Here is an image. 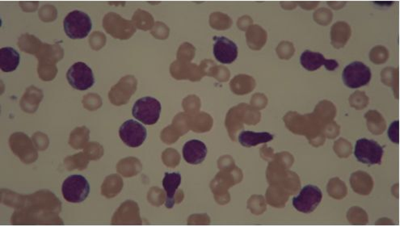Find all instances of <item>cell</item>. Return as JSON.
I'll list each match as a JSON object with an SVG mask.
<instances>
[{
  "label": "cell",
  "mask_w": 400,
  "mask_h": 227,
  "mask_svg": "<svg viewBox=\"0 0 400 227\" xmlns=\"http://www.w3.org/2000/svg\"><path fill=\"white\" fill-rule=\"evenodd\" d=\"M372 71L363 62H354L343 71L344 84L351 89H357L369 84L372 80Z\"/></svg>",
  "instance_id": "obj_5"
},
{
  "label": "cell",
  "mask_w": 400,
  "mask_h": 227,
  "mask_svg": "<svg viewBox=\"0 0 400 227\" xmlns=\"http://www.w3.org/2000/svg\"><path fill=\"white\" fill-rule=\"evenodd\" d=\"M62 192L63 197L68 202H82L89 195V183L81 175L68 176L62 183Z\"/></svg>",
  "instance_id": "obj_2"
},
{
  "label": "cell",
  "mask_w": 400,
  "mask_h": 227,
  "mask_svg": "<svg viewBox=\"0 0 400 227\" xmlns=\"http://www.w3.org/2000/svg\"><path fill=\"white\" fill-rule=\"evenodd\" d=\"M275 136L268 132L243 131L238 135V142L245 147H256L272 141Z\"/></svg>",
  "instance_id": "obj_13"
},
{
  "label": "cell",
  "mask_w": 400,
  "mask_h": 227,
  "mask_svg": "<svg viewBox=\"0 0 400 227\" xmlns=\"http://www.w3.org/2000/svg\"><path fill=\"white\" fill-rule=\"evenodd\" d=\"M21 61V55L12 47H3L0 50V69L3 72L16 71Z\"/></svg>",
  "instance_id": "obj_14"
},
{
  "label": "cell",
  "mask_w": 400,
  "mask_h": 227,
  "mask_svg": "<svg viewBox=\"0 0 400 227\" xmlns=\"http://www.w3.org/2000/svg\"><path fill=\"white\" fill-rule=\"evenodd\" d=\"M214 55L223 64H232L238 57V46L225 37H214Z\"/></svg>",
  "instance_id": "obj_9"
},
{
  "label": "cell",
  "mask_w": 400,
  "mask_h": 227,
  "mask_svg": "<svg viewBox=\"0 0 400 227\" xmlns=\"http://www.w3.org/2000/svg\"><path fill=\"white\" fill-rule=\"evenodd\" d=\"M67 79L73 89L79 91L89 89L95 84L94 71L82 62H78L70 67Z\"/></svg>",
  "instance_id": "obj_6"
},
{
  "label": "cell",
  "mask_w": 400,
  "mask_h": 227,
  "mask_svg": "<svg viewBox=\"0 0 400 227\" xmlns=\"http://www.w3.org/2000/svg\"><path fill=\"white\" fill-rule=\"evenodd\" d=\"M182 183V175L178 172L168 173L166 172L163 180V187L167 194L166 199V207L168 209H172L174 206V197L175 192L178 190Z\"/></svg>",
  "instance_id": "obj_12"
},
{
  "label": "cell",
  "mask_w": 400,
  "mask_h": 227,
  "mask_svg": "<svg viewBox=\"0 0 400 227\" xmlns=\"http://www.w3.org/2000/svg\"><path fill=\"white\" fill-rule=\"evenodd\" d=\"M384 149L374 140L360 138L356 143L354 156L358 161L368 165L381 164Z\"/></svg>",
  "instance_id": "obj_4"
},
{
  "label": "cell",
  "mask_w": 400,
  "mask_h": 227,
  "mask_svg": "<svg viewBox=\"0 0 400 227\" xmlns=\"http://www.w3.org/2000/svg\"><path fill=\"white\" fill-rule=\"evenodd\" d=\"M63 27L66 35L71 39H84L89 36L92 30V22L87 14L75 10L65 17Z\"/></svg>",
  "instance_id": "obj_1"
},
{
  "label": "cell",
  "mask_w": 400,
  "mask_h": 227,
  "mask_svg": "<svg viewBox=\"0 0 400 227\" xmlns=\"http://www.w3.org/2000/svg\"><path fill=\"white\" fill-rule=\"evenodd\" d=\"M322 198L323 193L318 187L306 185L302 188L299 196L294 197L293 206L300 212L311 214L319 206Z\"/></svg>",
  "instance_id": "obj_7"
},
{
  "label": "cell",
  "mask_w": 400,
  "mask_h": 227,
  "mask_svg": "<svg viewBox=\"0 0 400 227\" xmlns=\"http://www.w3.org/2000/svg\"><path fill=\"white\" fill-rule=\"evenodd\" d=\"M302 67L308 71L319 70L322 66H324L329 71H334L339 67L338 62L334 60H326L324 56L319 52L306 51L302 53L300 57Z\"/></svg>",
  "instance_id": "obj_10"
},
{
  "label": "cell",
  "mask_w": 400,
  "mask_h": 227,
  "mask_svg": "<svg viewBox=\"0 0 400 227\" xmlns=\"http://www.w3.org/2000/svg\"><path fill=\"white\" fill-rule=\"evenodd\" d=\"M123 142L130 147H139L145 142L148 131L143 125L134 120H126L119 129Z\"/></svg>",
  "instance_id": "obj_8"
},
{
  "label": "cell",
  "mask_w": 400,
  "mask_h": 227,
  "mask_svg": "<svg viewBox=\"0 0 400 227\" xmlns=\"http://www.w3.org/2000/svg\"><path fill=\"white\" fill-rule=\"evenodd\" d=\"M161 109V104L157 99L146 96L136 101L132 113L134 118L141 123L153 125L157 123Z\"/></svg>",
  "instance_id": "obj_3"
},
{
  "label": "cell",
  "mask_w": 400,
  "mask_h": 227,
  "mask_svg": "<svg viewBox=\"0 0 400 227\" xmlns=\"http://www.w3.org/2000/svg\"><path fill=\"white\" fill-rule=\"evenodd\" d=\"M207 147L206 144L200 140H190L184 144L183 147V157L188 163L197 164L202 163L207 156Z\"/></svg>",
  "instance_id": "obj_11"
}]
</instances>
